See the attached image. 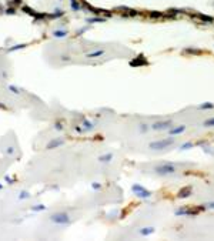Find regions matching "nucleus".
<instances>
[{
	"instance_id": "obj_3",
	"label": "nucleus",
	"mask_w": 214,
	"mask_h": 241,
	"mask_svg": "<svg viewBox=\"0 0 214 241\" xmlns=\"http://www.w3.org/2000/svg\"><path fill=\"white\" fill-rule=\"evenodd\" d=\"M176 171H177V167L171 163H166V164H160L154 167V173L158 176H171Z\"/></svg>"
},
{
	"instance_id": "obj_12",
	"label": "nucleus",
	"mask_w": 214,
	"mask_h": 241,
	"mask_svg": "<svg viewBox=\"0 0 214 241\" xmlns=\"http://www.w3.org/2000/svg\"><path fill=\"white\" fill-rule=\"evenodd\" d=\"M103 54H104V50L101 48V50H96V51L87 53V54H86V57H87V59H94V57H100V56H103Z\"/></svg>"
},
{
	"instance_id": "obj_15",
	"label": "nucleus",
	"mask_w": 214,
	"mask_h": 241,
	"mask_svg": "<svg viewBox=\"0 0 214 241\" xmlns=\"http://www.w3.org/2000/svg\"><path fill=\"white\" fill-rule=\"evenodd\" d=\"M194 147V143H191V141H187V143H184V144H181V150H189V148H193Z\"/></svg>"
},
{
	"instance_id": "obj_18",
	"label": "nucleus",
	"mask_w": 214,
	"mask_h": 241,
	"mask_svg": "<svg viewBox=\"0 0 214 241\" xmlns=\"http://www.w3.org/2000/svg\"><path fill=\"white\" fill-rule=\"evenodd\" d=\"M67 33L66 32H60V30H57V32H54V37H64Z\"/></svg>"
},
{
	"instance_id": "obj_4",
	"label": "nucleus",
	"mask_w": 214,
	"mask_h": 241,
	"mask_svg": "<svg viewBox=\"0 0 214 241\" xmlns=\"http://www.w3.org/2000/svg\"><path fill=\"white\" fill-rule=\"evenodd\" d=\"M174 124L171 120H163V121H156L150 126V129L154 130V131H163V130H168L171 129Z\"/></svg>"
},
{
	"instance_id": "obj_20",
	"label": "nucleus",
	"mask_w": 214,
	"mask_h": 241,
	"mask_svg": "<svg viewBox=\"0 0 214 241\" xmlns=\"http://www.w3.org/2000/svg\"><path fill=\"white\" fill-rule=\"evenodd\" d=\"M9 88H10V90H12L13 93H16V94H19V93H20V91H19V88H17V87H14V86H10V87H9Z\"/></svg>"
},
{
	"instance_id": "obj_10",
	"label": "nucleus",
	"mask_w": 214,
	"mask_h": 241,
	"mask_svg": "<svg viewBox=\"0 0 214 241\" xmlns=\"http://www.w3.org/2000/svg\"><path fill=\"white\" fill-rule=\"evenodd\" d=\"M154 227H144V228H141V230H139V233H140V235H143V237H148V235H151V234H154Z\"/></svg>"
},
{
	"instance_id": "obj_19",
	"label": "nucleus",
	"mask_w": 214,
	"mask_h": 241,
	"mask_svg": "<svg viewBox=\"0 0 214 241\" xmlns=\"http://www.w3.org/2000/svg\"><path fill=\"white\" fill-rule=\"evenodd\" d=\"M204 206H206V208L214 210V201H211V203H207V204H204Z\"/></svg>"
},
{
	"instance_id": "obj_8",
	"label": "nucleus",
	"mask_w": 214,
	"mask_h": 241,
	"mask_svg": "<svg viewBox=\"0 0 214 241\" xmlns=\"http://www.w3.org/2000/svg\"><path fill=\"white\" fill-rule=\"evenodd\" d=\"M64 144V140H61L60 137L57 138H53V140H50L49 144H47V150H54V148H59L60 145Z\"/></svg>"
},
{
	"instance_id": "obj_2",
	"label": "nucleus",
	"mask_w": 214,
	"mask_h": 241,
	"mask_svg": "<svg viewBox=\"0 0 214 241\" xmlns=\"http://www.w3.org/2000/svg\"><path fill=\"white\" fill-rule=\"evenodd\" d=\"M176 143V138L173 137H167V138H161V140H156V141H151L148 147L151 150H164V148H168L170 145H173Z\"/></svg>"
},
{
	"instance_id": "obj_22",
	"label": "nucleus",
	"mask_w": 214,
	"mask_h": 241,
	"mask_svg": "<svg viewBox=\"0 0 214 241\" xmlns=\"http://www.w3.org/2000/svg\"><path fill=\"white\" fill-rule=\"evenodd\" d=\"M46 207L44 206H40V207H33V210H44Z\"/></svg>"
},
{
	"instance_id": "obj_11",
	"label": "nucleus",
	"mask_w": 214,
	"mask_h": 241,
	"mask_svg": "<svg viewBox=\"0 0 214 241\" xmlns=\"http://www.w3.org/2000/svg\"><path fill=\"white\" fill-rule=\"evenodd\" d=\"M113 160V153H107V154H101L99 157V161L100 163H110Z\"/></svg>"
},
{
	"instance_id": "obj_17",
	"label": "nucleus",
	"mask_w": 214,
	"mask_h": 241,
	"mask_svg": "<svg viewBox=\"0 0 214 241\" xmlns=\"http://www.w3.org/2000/svg\"><path fill=\"white\" fill-rule=\"evenodd\" d=\"M30 197V194L27 193V191H22L20 195H19V200H25V198H29Z\"/></svg>"
},
{
	"instance_id": "obj_16",
	"label": "nucleus",
	"mask_w": 214,
	"mask_h": 241,
	"mask_svg": "<svg viewBox=\"0 0 214 241\" xmlns=\"http://www.w3.org/2000/svg\"><path fill=\"white\" fill-rule=\"evenodd\" d=\"M204 127H214V117L207 119V120L204 121Z\"/></svg>"
},
{
	"instance_id": "obj_13",
	"label": "nucleus",
	"mask_w": 214,
	"mask_h": 241,
	"mask_svg": "<svg viewBox=\"0 0 214 241\" xmlns=\"http://www.w3.org/2000/svg\"><path fill=\"white\" fill-rule=\"evenodd\" d=\"M189 195H191V188L187 187V188L181 190L180 193H179V198H186V197H189Z\"/></svg>"
},
{
	"instance_id": "obj_23",
	"label": "nucleus",
	"mask_w": 214,
	"mask_h": 241,
	"mask_svg": "<svg viewBox=\"0 0 214 241\" xmlns=\"http://www.w3.org/2000/svg\"><path fill=\"white\" fill-rule=\"evenodd\" d=\"M93 188H100V184H93Z\"/></svg>"
},
{
	"instance_id": "obj_1",
	"label": "nucleus",
	"mask_w": 214,
	"mask_h": 241,
	"mask_svg": "<svg viewBox=\"0 0 214 241\" xmlns=\"http://www.w3.org/2000/svg\"><path fill=\"white\" fill-rule=\"evenodd\" d=\"M50 221L54 225L63 227V225L70 224V214L66 211H59V213H54L50 216Z\"/></svg>"
},
{
	"instance_id": "obj_6",
	"label": "nucleus",
	"mask_w": 214,
	"mask_h": 241,
	"mask_svg": "<svg viewBox=\"0 0 214 241\" xmlns=\"http://www.w3.org/2000/svg\"><path fill=\"white\" fill-rule=\"evenodd\" d=\"M186 130H187V126H186V124H179V126H173L171 129H168L167 131H168L170 136H180V134H183Z\"/></svg>"
},
{
	"instance_id": "obj_14",
	"label": "nucleus",
	"mask_w": 214,
	"mask_h": 241,
	"mask_svg": "<svg viewBox=\"0 0 214 241\" xmlns=\"http://www.w3.org/2000/svg\"><path fill=\"white\" fill-rule=\"evenodd\" d=\"M213 107H214L213 103H203V104L198 106L200 110H207V109H213Z\"/></svg>"
},
{
	"instance_id": "obj_7",
	"label": "nucleus",
	"mask_w": 214,
	"mask_h": 241,
	"mask_svg": "<svg viewBox=\"0 0 214 241\" xmlns=\"http://www.w3.org/2000/svg\"><path fill=\"white\" fill-rule=\"evenodd\" d=\"M82 127H76L77 131H80V133H86V131H91V130L94 129V123H91L89 120H83V123L80 124Z\"/></svg>"
},
{
	"instance_id": "obj_5",
	"label": "nucleus",
	"mask_w": 214,
	"mask_h": 241,
	"mask_svg": "<svg viewBox=\"0 0 214 241\" xmlns=\"http://www.w3.org/2000/svg\"><path fill=\"white\" fill-rule=\"evenodd\" d=\"M132 190L139 198H143V200H144V198H150V197H151V191H148L147 188H144V187L140 184H134L132 187Z\"/></svg>"
},
{
	"instance_id": "obj_9",
	"label": "nucleus",
	"mask_w": 214,
	"mask_h": 241,
	"mask_svg": "<svg viewBox=\"0 0 214 241\" xmlns=\"http://www.w3.org/2000/svg\"><path fill=\"white\" fill-rule=\"evenodd\" d=\"M176 216H196V211H191V210H187V208H179L174 211Z\"/></svg>"
},
{
	"instance_id": "obj_21",
	"label": "nucleus",
	"mask_w": 214,
	"mask_h": 241,
	"mask_svg": "<svg viewBox=\"0 0 214 241\" xmlns=\"http://www.w3.org/2000/svg\"><path fill=\"white\" fill-rule=\"evenodd\" d=\"M147 129H150V127H147V124H140V130H141V131H147Z\"/></svg>"
}]
</instances>
